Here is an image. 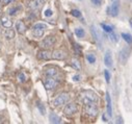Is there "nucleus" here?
Here are the masks:
<instances>
[{"instance_id":"f03ea898","label":"nucleus","mask_w":132,"mask_h":124,"mask_svg":"<svg viewBox=\"0 0 132 124\" xmlns=\"http://www.w3.org/2000/svg\"><path fill=\"white\" fill-rule=\"evenodd\" d=\"M84 113L90 118H96L98 116V107L96 104H86L84 105Z\"/></svg>"},{"instance_id":"79ce46f5","label":"nucleus","mask_w":132,"mask_h":124,"mask_svg":"<svg viewBox=\"0 0 132 124\" xmlns=\"http://www.w3.org/2000/svg\"><path fill=\"white\" fill-rule=\"evenodd\" d=\"M0 10H1V6H0Z\"/></svg>"},{"instance_id":"393cba45","label":"nucleus","mask_w":132,"mask_h":124,"mask_svg":"<svg viewBox=\"0 0 132 124\" xmlns=\"http://www.w3.org/2000/svg\"><path fill=\"white\" fill-rule=\"evenodd\" d=\"M36 28H38V29H47L48 28V25L47 24H45V23H37V24H35L34 26H32V29H36Z\"/></svg>"},{"instance_id":"20e7f679","label":"nucleus","mask_w":132,"mask_h":124,"mask_svg":"<svg viewBox=\"0 0 132 124\" xmlns=\"http://www.w3.org/2000/svg\"><path fill=\"white\" fill-rule=\"evenodd\" d=\"M55 42H56V40H55L54 37H47V38H45V39L41 42V47H42L43 49H49V48H51L52 46H54Z\"/></svg>"},{"instance_id":"a211bd4d","label":"nucleus","mask_w":132,"mask_h":124,"mask_svg":"<svg viewBox=\"0 0 132 124\" xmlns=\"http://www.w3.org/2000/svg\"><path fill=\"white\" fill-rule=\"evenodd\" d=\"M49 120H50L51 123H56V124L61 123V119H60L56 114H54V113H51V114H50V116H49Z\"/></svg>"},{"instance_id":"c756f323","label":"nucleus","mask_w":132,"mask_h":124,"mask_svg":"<svg viewBox=\"0 0 132 124\" xmlns=\"http://www.w3.org/2000/svg\"><path fill=\"white\" fill-rule=\"evenodd\" d=\"M104 76H105L106 82L109 83L110 82V73H109V70H104Z\"/></svg>"},{"instance_id":"58836bf2","label":"nucleus","mask_w":132,"mask_h":124,"mask_svg":"<svg viewBox=\"0 0 132 124\" xmlns=\"http://www.w3.org/2000/svg\"><path fill=\"white\" fill-rule=\"evenodd\" d=\"M123 122H124V121H123V119H121V118L119 117V118H118V121H117V123H123Z\"/></svg>"},{"instance_id":"f8f14e48","label":"nucleus","mask_w":132,"mask_h":124,"mask_svg":"<svg viewBox=\"0 0 132 124\" xmlns=\"http://www.w3.org/2000/svg\"><path fill=\"white\" fill-rule=\"evenodd\" d=\"M16 29H17V32L19 34H21V35L24 34L26 32V25H25V23L23 21H17V23H16Z\"/></svg>"},{"instance_id":"9d476101","label":"nucleus","mask_w":132,"mask_h":124,"mask_svg":"<svg viewBox=\"0 0 132 124\" xmlns=\"http://www.w3.org/2000/svg\"><path fill=\"white\" fill-rule=\"evenodd\" d=\"M38 57L40 59H44V60H48L52 57V53L48 50V49H45V50H42V51H39L38 52Z\"/></svg>"},{"instance_id":"f257e3e1","label":"nucleus","mask_w":132,"mask_h":124,"mask_svg":"<svg viewBox=\"0 0 132 124\" xmlns=\"http://www.w3.org/2000/svg\"><path fill=\"white\" fill-rule=\"evenodd\" d=\"M80 99L84 105L86 104H96L98 102V96L96 93L92 91H83L80 94Z\"/></svg>"},{"instance_id":"ddd939ff","label":"nucleus","mask_w":132,"mask_h":124,"mask_svg":"<svg viewBox=\"0 0 132 124\" xmlns=\"http://www.w3.org/2000/svg\"><path fill=\"white\" fill-rule=\"evenodd\" d=\"M45 74H46V76H48V77H53V78H55V77L58 75V71H57V69H55V68H47V69L45 70Z\"/></svg>"},{"instance_id":"4468645a","label":"nucleus","mask_w":132,"mask_h":124,"mask_svg":"<svg viewBox=\"0 0 132 124\" xmlns=\"http://www.w3.org/2000/svg\"><path fill=\"white\" fill-rule=\"evenodd\" d=\"M65 56H67L65 55V52H63L62 50H55L52 53V57L54 59H63Z\"/></svg>"},{"instance_id":"7c9ffc66","label":"nucleus","mask_w":132,"mask_h":124,"mask_svg":"<svg viewBox=\"0 0 132 124\" xmlns=\"http://www.w3.org/2000/svg\"><path fill=\"white\" fill-rule=\"evenodd\" d=\"M109 38H110V40H111L112 42H118V40H119L118 36H117L116 34H113L112 32H111V33H109Z\"/></svg>"},{"instance_id":"c85d7f7f","label":"nucleus","mask_w":132,"mask_h":124,"mask_svg":"<svg viewBox=\"0 0 132 124\" xmlns=\"http://www.w3.org/2000/svg\"><path fill=\"white\" fill-rule=\"evenodd\" d=\"M18 79H19L20 82H25L26 81V75L23 72H21V73L18 74Z\"/></svg>"},{"instance_id":"6e6552de","label":"nucleus","mask_w":132,"mask_h":124,"mask_svg":"<svg viewBox=\"0 0 132 124\" xmlns=\"http://www.w3.org/2000/svg\"><path fill=\"white\" fill-rule=\"evenodd\" d=\"M129 54H130V50H129L128 47H125L120 51V60H121L122 64H126L127 63Z\"/></svg>"},{"instance_id":"7ed1b4c3","label":"nucleus","mask_w":132,"mask_h":124,"mask_svg":"<svg viewBox=\"0 0 132 124\" xmlns=\"http://www.w3.org/2000/svg\"><path fill=\"white\" fill-rule=\"evenodd\" d=\"M68 100H69V94H68V93H61V94H59V95L54 99L53 105H54V106H60V105L64 104Z\"/></svg>"},{"instance_id":"ea45409f","label":"nucleus","mask_w":132,"mask_h":124,"mask_svg":"<svg viewBox=\"0 0 132 124\" xmlns=\"http://www.w3.org/2000/svg\"><path fill=\"white\" fill-rule=\"evenodd\" d=\"M129 24H130V26H131V28H132V19H130V21H129Z\"/></svg>"},{"instance_id":"c9c22d12","label":"nucleus","mask_w":132,"mask_h":124,"mask_svg":"<svg viewBox=\"0 0 132 124\" xmlns=\"http://www.w3.org/2000/svg\"><path fill=\"white\" fill-rule=\"evenodd\" d=\"M80 79H81V76H80V75H78V74H77V75H75V76H73V80H74V81H79Z\"/></svg>"},{"instance_id":"72a5a7b5","label":"nucleus","mask_w":132,"mask_h":124,"mask_svg":"<svg viewBox=\"0 0 132 124\" xmlns=\"http://www.w3.org/2000/svg\"><path fill=\"white\" fill-rule=\"evenodd\" d=\"M44 15H45L46 17H51V16L53 15V12H52L51 10H46L45 13H44Z\"/></svg>"},{"instance_id":"dca6fc26","label":"nucleus","mask_w":132,"mask_h":124,"mask_svg":"<svg viewBox=\"0 0 132 124\" xmlns=\"http://www.w3.org/2000/svg\"><path fill=\"white\" fill-rule=\"evenodd\" d=\"M106 102H107V113L108 115L111 117L112 116V107H111V98H110V95L109 93L107 92L106 93Z\"/></svg>"},{"instance_id":"b1692460","label":"nucleus","mask_w":132,"mask_h":124,"mask_svg":"<svg viewBox=\"0 0 132 124\" xmlns=\"http://www.w3.org/2000/svg\"><path fill=\"white\" fill-rule=\"evenodd\" d=\"M101 27H102V29L104 30V32H105V33H107V34H109V33H111V32H113V27H112L111 25H107V24L102 23V24H101Z\"/></svg>"},{"instance_id":"0eeeda50","label":"nucleus","mask_w":132,"mask_h":124,"mask_svg":"<svg viewBox=\"0 0 132 124\" xmlns=\"http://www.w3.org/2000/svg\"><path fill=\"white\" fill-rule=\"evenodd\" d=\"M107 12L111 17H117L119 15V13H120V4H119V2H113L107 9Z\"/></svg>"},{"instance_id":"a878e982","label":"nucleus","mask_w":132,"mask_h":124,"mask_svg":"<svg viewBox=\"0 0 132 124\" xmlns=\"http://www.w3.org/2000/svg\"><path fill=\"white\" fill-rule=\"evenodd\" d=\"M75 35L77 36V38H83L85 36L84 29H82V28H76L75 29Z\"/></svg>"},{"instance_id":"473e14b6","label":"nucleus","mask_w":132,"mask_h":124,"mask_svg":"<svg viewBox=\"0 0 132 124\" xmlns=\"http://www.w3.org/2000/svg\"><path fill=\"white\" fill-rule=\"evenodd\" d=\"M92 1V3L93 4H95V5H101L102 3H103V0H90Z\"/></svg>"},{"instance_id":"aec40b11","label":"nucleus","mask_w":132,"mask_h":124,"mask_svg":"<svg viewBox=\"0 0 132 124\" xmlns=\"http://www.w3.org/2000/svg\"><path fill=\"white\" fill-rule=\"evenodd\" d=\"M122 38H123V40H124L127 44H129V45L132 44V36H131L130 34L123 33V34H122Z\"/></svg>"},{"instance_id":"c03bdc74","label":"nucleus","mask_w":132,"mask_h":124,"mask_svg":"<svg viewBox=\"0 0 132 124\" xmlns=\"http://www.w3.org/2000/svg\"><path fill=\"white\" fill-rule=\"evenodd\" d=\"M80 1H81V0H80Z\"/></svg>"},{"instance_id":"2eb2a0df","label":"nucleus","mask_w":132,"mask_h":124,"mask_svg":"<svg viewBox=\"0 0 132 124\" xmlns=\"http://www.w3.org/2000/svg\"><path fill=\"white\" fill-rule=\"evenodd\" d=\"M1 24H2V26L5 27V28H11V27L13 26V22H12V20H11L9 17H3V18H1Z\"/></svg>"},{"instance_id":"9b49d317","label":"nucleus","mask_w":132,"mask_h":124,"mask_svg":"<svg viewBox=\"0 0 132 124\" xmlns=\"http://www.w3.org/2000/svg\"><path fill=\"white\" fill-rule=\"evenodd\" d=\"M104 64L105 66H107L108 68H111L112 67V57H111V52L110 50H107L105 52V55H104Z\"/></svg>"},{"instance_id":"a19ab883","label":"nucleus","mask_w":132,"mask_h":124,"mask_svg":"<svg viewBox=\"0 0 132 124\" xmlns=\"http://www.w3.org/2000/svg\"><path fill=\"white\" fill-rule=\"evenodd\" d=\"M1 1H3V0H0V2H1Z\"/></svg>"},{"instance_id":"f704fd0d","label":"nucleus","mask_w":132,"mask_h":124,"mask_svg":"<svg viewBox=\"0 0 132 124\" xmlns=\"http://www.w3.org/2000/svg\"><path fill=\"white\" fill-rule=\"evenodd\" d=\"M75 50H76L77 53H80L81 52V48H80V46L78 44H75Z\"/></svg>"},{"instance_id":"e433bc0d","label":"nucleus","mask_w":132,"mask_h":124,"mask_svg":"<svg viewBox=\"0 0 132 124\" xmlns=\"http://www.w3.org/2000/svg\"><path fill=\"white\" fill-rule=\"evenodd\" d=\"M15 0H3V2H4V4H10V3H12V2H14Z\"/></svg>"},{"instance_id":"5701e85b","label":"nucleus","mask_w":132,"mask_h":124,"mask_svg":"<svg viewBox=\"0 0 132 124\" xmlns=\"http://www.w3.org/2000/svg\"><path fill=\"white\" fill-rule=\"evenodd\" d=\"M21 6H15V7H11L10 10H9V15H11V16H15V15H17L18 13H19V11H21Z\"/></svg>"},{"instance_id":"f3484780","label":"nucleus","mask_w":132,"mask_h":124,"mask_svg":"<svg viewBox=\"0 0 132 124\" xmlns=\"http://www.w3.org/2000/svg\"><path fill=\"white\" fill-rule=\"evenodd\" d=\"M92 34H93V36H94V39L98 42V43H100L101 42V38H100V34H99V32L97 30V28H96V26L95 25H92Z\"/></svg>"},{"instance_id":"2f4dec72","label":"nucleus","mask_w":132,"mask_h":124,"mask_svg":"<svg viewBox=\"0 0 132 124\" xmlns=\"http://www.w3.org/2000/svg\"><path fill=\"white\" fill-rule=\"evenodd\" d=\"M38 109L40 110V112H41V114H42V115H45L46 110H45V106H44L42 103H38Z\"/></svg>"},{"instance_id":"37998d69","label":"nucleus","mask_w":132,"mask_h":124,"mask_svg":"<svg viewBox=\"0 0 132 124\" xmlns=\"http://www.w3.org/2000/svg\"><path fill=\"white\" fill-rule=\"evenodd\" d=\"M112 1H114V0H112Z\"/></svg>"},{"instance_id":"cd10ccee","label":"nucleus","mask_w":132,"mask_h":124,"mask_svg":"<svg viewBox=\"0 0 132 124\" xmlns=\"http://www.w3.org/2000/svg\"><path fill=\"white\" fill-rule=\"evenodd\" d=\"M71 14H72V16H74V17H76V18H81V17H82L81 12L78 11V10H72V11H71Z\"/></svg>"},{"instance_id":"412c9836","label":"nucleus","mask_w":132,"mask_h":124,"mask_svg":"<svg viewBox=\"0 0 132 124\" xmlns=\"http://www.w3.org/2000/svg\"><path fill=\"white\" fill-rule=\"evenodd\" d=\"M71 66H72L74 69H76V70H80V69H81V65H80V63H79V60L76 59V58H72V59H71Z\"/></svg>"},{"instance_id":"1a4fd4ad","label":"nucleus","mask_w":132,"mask_h":124,"mask_svg":"<svg viewBox=\"0 0 132 124\" xmlns=\"http://www.w3.org/2000/svg\"><path fill=\"white\" fill-rule=\"evenodd\" d=\"M44 84H45L46 90H53V89L57 86V81H56L53 77H48V78L45 80Z\"/></svg>"},{"instance_id":"6ab92c4d","label":"nucleus","mask_w":132,"mask_h":124,"mask_svg":"<svg viewBox=\"0 0 132 124\" xmlns=\"http://www.w3.org/2000/svg\"><path fill=\"white\" fill-rule=\"evenodd\" d=\"M15 32H14V29H11V28H9V29H6L5 30V33H4V36H5V38L7 39V40H12V39H14L15 38Z\"/></svg>"},{"instance_id":"39448f33","label":"nucleus","mask_w":132,"mask_h":124,"mask_svg":"<svg viewBox=\"0 0 132 124\" xmlns=\"http://www.w3.org/2000/svg\"><path fill=\"white\" fill-rule=\"evenodd\" d=\"M45 1H46V0H28L27 5L31 10H38V9H40L43 5V3Z\"/></svg>"},{"instance_id":"423d86ee","label":"nucleus","mask_w":132,"mask_h":124,"mask_svg":"<svg viewBox=\"0 0 132 124\" xmlns=\"http://www.w3.org/2000/svg\"><path fill=\"white\" fill-rule=\"evenodd\" d=\"M78 111V107L75 103H69L65 105V107L63 109V113L64 115H67V116H70V115H73L75 113H77Z\"/></svg>"},{"instance_id":"4c0bfd02","label":"nucleus","mask_w":132,"mask_h":124,"mask_svg":"<svg viewBox=\"0 0 132 124\" xmlns=\"http://www.w3.org/2000/svg\"><path fill=\"white\" fill-rule=\"evenodd\" d=\"M103 120H104V122H108V119H107V117L105 116V114L103 115Z\"/></svg>"},{"instance_id":"4be33fe9","label":"nucleus","mask_w":132,"mask_h":124,"mask_svg":"<svg viewBox=\"0 0 132 124\" xmlns=\"http://www.w3.org/2000/svg\"><path fill=\"white\" fill-rule=\"evenodd\" d=\"M32 34H34L36 38H41L44 36V29H38V28L32 29Z\"/></svg>"},{"instance_id":"bb28decb","label":"nucleus","mask_w":132,"mask_h":124,"mask_svg":"<svg viewBox=\"0 0 132 124\" xmlns=\"http://www.w3.org/2000/svg\"><path fill=\"white\" fill-rule=\"evenodd\" d=\"M86 59H87V61H88L89 64H95L96 56H95V54H93V53H87V54H86Z\"/></svg>"}]
</instances>
